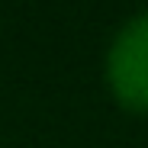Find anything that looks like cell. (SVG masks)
<instances>
[{"mask_svg":"<svg viewBox=\"0 0 148 148\" xmlns=\"http://www.w3.org/2000/svg\"><path fill=\"white\" fill-rule=\"evenodd\" d=\"M110 84L126 106H148V13L132 19L110 48Z\"/></svg>","mask_w":148,"mask_h":148,"instance_id":"6da1fadb","label":"cell"}]
</instances>
